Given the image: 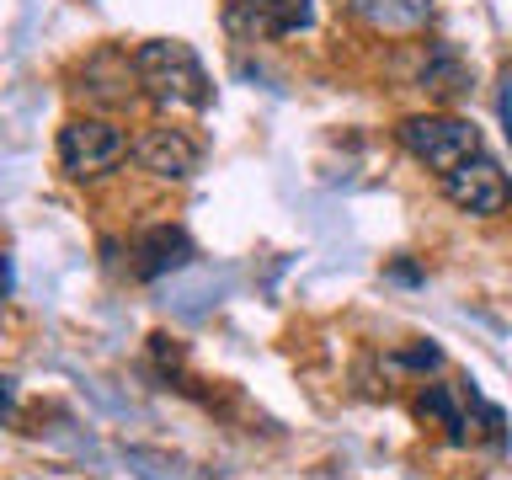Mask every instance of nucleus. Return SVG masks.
I'll return each instance as SVG.
<instances>
[{
    "label": "nucleus",
    "instance_id": "1",
    "mask_svg": "<svg viewBox=\"0 0 512 480\" xmlns=\"http://www.w3.org/2000/svg\"><path fill=\"white\" fill-rule=\"evenodd\" d=\"M134 86L150 96L155 107H187L203 112L214 102V80H208L203 59L192 54L182 38H150L134 48Z\"/></svg>",
    "mask_w": 512,
    "mask_h": 480
},
{
    "label": "nucleus",
    "instance_id": "2",
    "mask_svg": "<svg viewBox=\"0 0 512 480\" xmlns=\"http://www.w3.org/2000/svg\"><path fill=\"white\" fill-rule=\"evenodd\" d=\"M395 139L411 160H422L438 176H448L459 160H470L480 150V128L470 118H459V112H411V118H400Z\"/></svg>",
    "mask_w": 512,
    "mask_h": 480
},
{
    "label": "nucleus",
    "instance_id": "3",
    "mask_svg": "<svg viewBox=\"0 0 512 480\" xmlns=\"http://www.w3.org/2000/svg\"><path fill=\"white\" fill-rule=\"evenodd\" d=\"M128 155V134L112 118H70L59 128V166L75 182H96Z\"/></svg>",
    "mask_w": 512,
    "mask_h": 480
},
{
    "label": "nucleus",
    "instance_id": "4",
    "mask_svg": "<svg viewBox=\"0 0 512 480\" xmlns=\"http://www.w3.org/2000/svg\"><path fill=\"white\" fill-rule=\"evenodd\" d=\"M443 198L459 208V214L475 219H496L512 208V182L502 171V160H491L486 150H475L470 160H459L454 171L443 176Z\"/></svg>",
    "mask_w": 512,
    "mask_h": 480
},
{
    "label": "nucleus",
    "instance_id": "5",
    "mask_svg": "<svg viewBox=\"0 0 512 480\" xmlns=\"http://www.w3.org/2000/svg\"><path fill=\"white\" fill-rule=\"evenodd\" d=\"M315 27V0H230L224 32L235 43H278Z\"/></svg>",
    "mask_w": 512,
    "mask_h": 480
},
{
    "label": "nucleus",
    "instance_id": "6",
    "mask_svg": "<svg viewBox=\"0 0 512 480\" xmlns=\"http://www.w3.org/2000/svg\"><path fill=\"white\" fill-rule=\"evenodd\" d=\"M134 160H139V171L155 176V182H192L203 166V144L176 123H150L134 139Z\"/></svg>",
    "mask_w": 512,
    "mask_h": 480
},
{
    "label": "nucleus",
    "instance_id": "7",
    "mask_svg": "<svg viewBox=\"0 0 512 480\" xmlns=\"http://www.w3.org/2000/svg\"><path fill=\"white\" fill-rule=\"evenodd\" d=\"M347 11L379 38H416L432 22V0H347Z\"/></svg>",
    "mask_w": 512,
    "mask_h": 480
},
{
    "label": "nucleus",
    "instance_id": "8",
    "mask_svg": "<svg viewBox=\"0 0 512 480\" xmlns=\"http://www.w3.org/2000/svg\"><path fill=\"white\" fill-rule=\"evenodd\" d=\"M134 256H139V262H134L139 278H166V272L192 262V240L182 230H171V224H155V230H144L134 240Z\"/></svg>",
    "mask_w": 512,
    "mask_h": 480
},
{
    "label": "nucleus",
    "instance_id": "9",
    "mask_svg": "<svg viewBox=\"0 0 512 480\" xmlns=\"http://www.w3.org/2000/svg\"><path fill=\"white\" fill-rule=\"evenodd\" d=\"M416 416H422V422L432 416V422L443 427L448 443H470V432H464L470 422H464V411H459V400H454V390H448V384H427V390L416 395Z\"/></svg>",
    "mask_w": 512,
    "mask_h": 480
},
{
    "label": "nucleus",
    "instance_id": "10",
    "mask_svg": "<svg viewBox=\"0 0 512 480\" xmlns=\"http://www.w3.org/2000/svg\"><path fill=\"white\" fill-rule=\"evenodd\" d=\"M496 112H502V128L512 139V75H502V96H496Z\"/></svg>",
    "mask_w": 512,
    "mask_h": 480
},
{
    "label": "nucleus",
    "instance_id": "11",
    "mask_svg": "<svg viewBox=\"0 0 512 480\" xmlns=\"http://www.w3.org/2000/svg\"><path fill=\"white\" fill-rule=\"evenodd\" d=\"M6 283H11V278H6V256H0V294H6Z\"/></svg>",
    "mask_w": 512,
    "mask_h": 480
}]
</instances>
